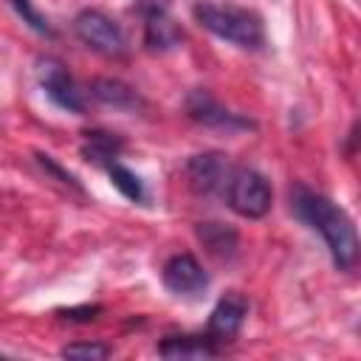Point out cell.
Instances as JSON below:
<instances>
[{"mask_svg": "<svg viewBox=\"0 0 361 361\" xmlns=\"http://www.w3.org/2000/svg\"><path fill=\"white\" fill-rule=\"evenodd\" d=\"M73 31L76 37L96 54H104V56H121L127 42H124V34L118 28V23L113 17H107L104 11L99 8H85L76 14L73 20Z\"/></svg>", "mask_w": 361, "mask_h": 361, "instance_id": "obj_4", "label": "cell"}, {"mask_svg": "<svg viewBox=\"0 0 361 361\" xmlns=\"http://www.w3.org/2000/svg\"><path fill=\"white\" fill-rule=\"evenodd\" d=\"M37 158H39V164H42V166H45L48 172H54L56 178H62V183H71V186H76V189H79V183H76V178H73L71 172H65L62 166H56V164L51 161V155H37Z\"/></svg>", "mask_w": 361, "mask_h": 361, "instance_id": "obj_19", "label": "cell"}, {"mask_svg": "<svg viewBox=\"0 0 361 361\" xmlns=\"http://www.w3.org/2000/svg\"><path fill=\"white\" fill-rule=\"evenodd\" d=\"M290 206L302 223H307L313 231L322 234V240L327 243L333 254L336 268L350 271L358 259V237H355V226L347 217V212L336 206L330 197L316 195L305 186H296L290 192Z\"/></svg>", "mask_w": 361, "mask_h": 361, "instance_id": "obj_1", "label": "cell"}, {"mask_svg": "<svg viewBox=\"0 0 361 361\" xmlns=\"http://www.w3.org/2000/svg\"><path fill=\"white\" fill-rule=\"evenodd\" d=\"M107 175H110V183L127 197V200H133V203H144L147 200V189H144V183H141V178L133 172V169H127V166H121V164H110L107 166Z\"/></svg>", "mask_w": 361, "mask_h": 361, "instance_id": "obj_15", "label": "cell"}, {"mask_svg": "<svg viewBox=\"0 0 361 361\" xmlns=\"http://www.w3.org/2000/svg\"><path fill=\"white\" fill-rule=\"evenodd\" d=\"M11 3V8L23 17V23H28V28H34L37 34H51V25H48V20L37 11V6L31 3V0H8Z\"/></svg>", "mask_w": 361, "mask_h": 361, "instance_id": "obj_17", "label": "cell"}, {"mask_svg": "<svg viewBox=\"0 0 361 361\" xmlns=\"http://www.w3.org/2000/svg\"><path fill=\"white\" fill-rule=\"evenodd\" d=\"M102 307H90V305H85V307H71V310H62V316L65 319H71V322H93L96 319V313H99Z\"/></svg>", "mask_w": 361, "mask_h": 361, "instance_id": "obj_18", "label": "cell"}, {"mask_svg": "<svg viewBox=\"0 0 361 361\" xmlns=\"http://www.w3.org/2000/svg\"><path fill=\"white\" fill-rule=\"evenodd\" d=\"M124 141L113 133H102V130H93V133H85V141H82V158L96 164V166H110L118 152H121Z\"/></svg>", "mask_w": 361, "mask_h": 361, "instance_id": "obj_14", "label": "cell"}, {"mask_svg": "<svg viewBox=\"0 0 361 361\" xmlns=\"http://www.w3.org/2000/svg\"><path fill=\"white\" fill-rule=\"evenodd\" d=\"M180 39H183V31L169 17V8H158V11L144 14V45L152 54L172 51V48L180 45Z\"/></svg>", "mask_w": 361, "mask_h": 361, "instance_id": "obj_10", "label": "cell"}, {"mask_svg": "<svg viewBox=\"0 0 361 361\" xmlns=\"http://www.w3.org/2000/svg\"><path fill=\"white\" fill-rule=\"evenodd\" d=\"M231 161L223 152H200L192 155L186 164V180L197 195L214 197V195H226V186L231 180Z\"/></svg>", "mask_w": 361, "mask_h": 361, "instance_id": "obj_7", "label": "cell"}, {"mask_svg": "<svg viewBox=\"0 0 361 361\" xmlns=\"http://www.w3.org/2000/svg\"><path fill=\"white\" fill-rule=\"evenodd\" d=\"M158 353L164 358H214L217 355V347L214 341L206 336H166L161 344H158Z\"/></svg>", "mask_w": 361, "mask_h": 361, "instance_id": "obj_13", "label": "cell"}, {"mask_svg": "<svg viewBox=\"0 0 361 361\" xmlns=\"http://www.w3.org/2000/svg\"><path fill=\"white\" fill-rule=\"evenodd\" d=\"M186 116L209 130H220L226 135H237V133H245V130H254V121L223 107L212 93L206 90H192L186 96Z\"/></svg>", "mask_w": 361, "mask_h": 361, "instance_id": "obj_5", "label": "cell"}, {"mask_svg": "<svg viewBox=\"0 0 361 361\" xmlns=\"http://www.w3.org/2000/svg\"><path fill=\"white\" fill-rule=\"evenodd\" d=\"M161 279L175 296H195L209 288V274L192 254H175L164 262Z\"/></svg>", "mask_w": 361, "mask_h": 361, "instance_id": "obj_8", "label": "cell"}, {"mask_svg": "<svg viewBox=\"0 0 361 361\" xmlns=\"http://www.w3.org/2000/svg\"><path fill=\"white\" fill-rule=\"evenodd\" d=\"M62 355L76 358V361H102V358L110 355V347L102 344V341H76V344L62 347Z\"/></svg>", "mask_w": 361, "mask_h": 361, "instance_id": "obj_16", "label": "cell"}, {"mask_svg": "<svg viewBox=\"0 0 361 361\" xmlns=\"http://www.w3.org/2000/svg\"><path fill=\"white\" fill-rule=\"evenodd\" d=\"M37 79H39L45 96H48L56 107H62V110H68V113H76V116L85 113V99H82V93L76 90V85H73L68 68H65L59 59H54V56H39V59H37Z\"/></svg>", "mask_w": 361, "mask_h": 361, "instance_id": "obj_6", "label": "cell"}, {"mask_svg": "<svg viewBox=\"0 0 361 361\" xmlns=\"http://www.w3.org/2000/svg\"><path fill=\"white\" fill-rule=\"evenodd\" d=\"M192 14L206 31H212L214 37H220V39L237 45V48L257 51L265 42L262 20L248 8H234V6H220V3H212V0H197L192 6Z\"/></svg>", "mask_w": 361, "mask_h": 361, "instance_id": "obj_2", "label": "cell"}, {"mask_svg": "<svg viewBox=\"0 0 361 361\" xmlns=\"http://www.w3.org/2000/svg\"><path fill=\"white\" fill-rule=\"evenodd\" d=\"M197 240L203 243V248L214 257V259H234L237 248H240V237L231 226L226 223H200L197 226Z\"/></svg>", "mask_w": 361, "mask_h": 361, "instance_id": "obj_12", "label": "cell"}, {"mask_svg": "<svg viewBox=\"0 0 361 361\" xmlns=\"http://www.w3.org/2000/svg\"><path fill=\"white\" fill-rule=\"evenodd\" d=\"M223 197L228 200V206L237 214L251 217V220L265 217L268 209H271V186H268V180L259 172L245 169V166H240V169L234 166L231 180H228Z\"/></svg>", "mask_w": 361, "mask_h": 361, "instance_id": "obj_3", "label": "cell"}, {"mask_svg": "<svg viewBox=\"0 0 361 361\" xmlns=\"http://www.w3.org/2000/svg\"><path fill=\"white\" fill-rule=\"evenodd\" d=\"M90 96L104 104V107H113V110H135L141 107V96L124 85L121 79H113V76H96L90 82Z\"/></svg>", "mask_w": 361, "mask_h": 361, "instance_id": "obj_11", "label": "cell"}, {"mask_svg": "<svg viewBox=\"0 0 361 361\" xmlns=\"http://www.w3.org/2000/svg\"><path fill=\"white\" fill-rule=\"evenodd\" d=\"M245 316H248V299L243 293H226L209 316V338L234 341V336L245 324Z\"/></svg>", "mask_w": 361, "mask_h": 361, "instance_id": "obj_9", "label": "cell"}]
</instances>
